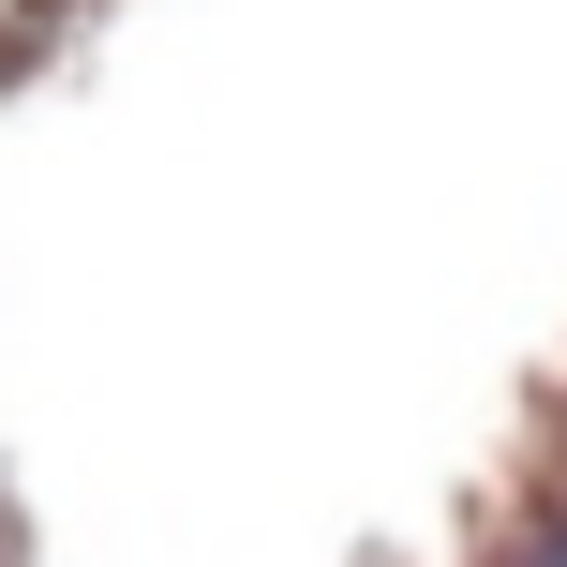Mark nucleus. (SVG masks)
<instances>
[{
    "label": "nucleus",
    "mask_w": 567,
    "mask_h": 567,
    "mask_svg": "<svg viewBox=\"0 0 567 567\" xmlns=\"http://www.w3.org/2000/svg\"><path fill=\"white\" fill-rule=\"evenodd\" d=\"M523 567H567V523H553V538H538V553H523Z\"/></svg>",
    "instance_id": "f257e3e1"
}]
</instances>
